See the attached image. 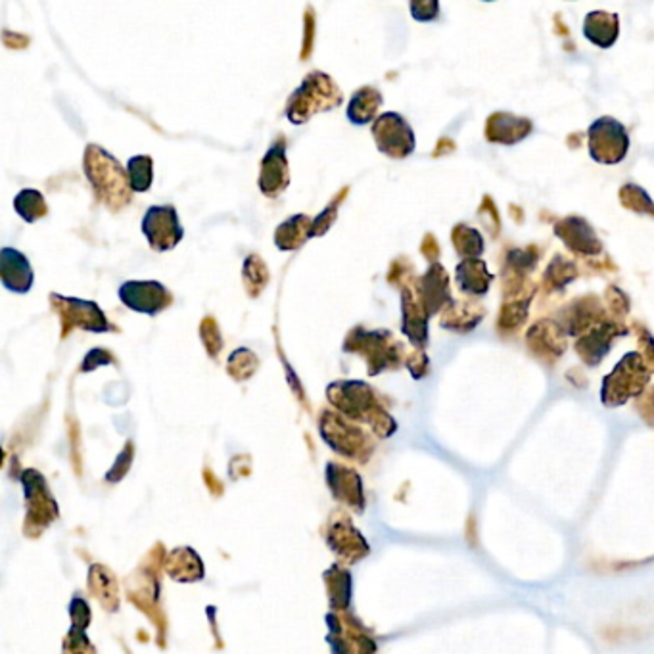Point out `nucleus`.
Segmentation results:
<instances>
[{"instance_id":"obj_1","label":"nucleus","mask_w":654,"mask_h":654,"mask_svg":"<svg viewBox=\"0 0 654 654\" xmlns=\"http://www.w3.org/2000/svg\"><path fill=\"white\" fill-rule=\"evenodd\" d=\"M85 175L97 198L109 212H121L131 202L129 173L123 169L118 159L97 145H89L85 150Z\"/></svg>"},{"instance_id":"obj_2","label":"nucleus","mask_w":654,"mask_h":654,"mask_svg":"<svg viewBox=\"0 0 654 654\" xmlns=\"http://www.w3.org/2000/svg\"><path fill=\"white\" fill-rule=\"evenodd\" d=\"M330 403L349 419L369 422L380 436L393 432V421L376 402L374 390L361 380L332 382L327 390Z\"/></svg>"},{"instance_id":"obj_3","label":"nucleus","mask_w":654,"mask_h":654,"mask_svg":"<svg viewBox=\"0 0 654 654\" xmlns=\"http://www.w3.org/2000/svg\"><path fill=\"white\" fill-rule=\"evenodd\" d=\"M342 102L344 94L334 79L323 71H311L289 99L286 118L294 125H303L318 111L338 108Z\"/></svg>"},{"instance_id":"obj_4","label":"nucleus","mask_w":654,"mask_h":654,"mask_svg":"<svg viewBox=\"0 0 654 654\" xmlns=\"http://www.w3.org/2000/svg\"><path fill=\"white\" fill-rule=\"evenodd\" d=\"M346 352L361 355L369 366V374H380L382 371H393L400 366L407 352L402 342L393 338L388 330H371L366 332L363 327L354 328L347 334L344 342Z\"/></svg>"},{"instance_id":"obj_5","label":"nucleus","mask_w":654,"mask_h":654,"mask_svg":"<svg viewBox=\"0 0 654 654\" xmlns=\"http://www.w3.org/2000/svg\"><path fill=\"white\" fill-rule=\"evenodd\" d=\"M650 369L647 366V363L643 361L641 354L637 352H630L624 355L616 366L614 371L604 376L602 380V403L609 407H616L626 403L630 397L640 395L647 382L650 378Z\"/></svg>"},{"instance_id":"obj_6","label":"nucleus","mask_w":654,"mask_h":654,"mask_svg":"<svg viewBox=\"0 0 654 654\" xmlns=\"http://www.w3.org/2000/svg\"><path fill=\"white\" fill-rule=\"evenodd\" d=\"M51 306L62 321V338H66L73 328H83L87 332H118L111 327L99 303L75 299L60 294H51Z\"/></svg>"},{"instance_id":"obj_7","label":"nucleus","mask_w":654,"mask_h":654,"mask_svg":"<svg viewBox=\"0 0 654 654\" xmlns=\"http://www.w3.org/2000/svg\"><path fill=\"white\" fill-rule=\"evenodd\" d=\"M589 154L599 164L616 166L626 157L630 137L626 127L614 118H599L587 131Z\"/></svg>"},{"instance_id":"obj_8","label":"nucleus","mask_w":654,"mask_h":654,"mask_svg":"<svg viewBox=\"0 0 654 654\" xmlns=\"http://www.w3.org/2000/svg\"><path fill=\"white\" fill-rule=\"evenodd\" d=\"M373 137L382 154L393 159H403L414 152L417 140L407 119L395 111H386L373 123Z\"/></svg>"},{"instance_id":"obj_9","label":"nucleus","mask_w":654,"mask_h":654,"mask_svg":"<svg viewBox=\"0 0 654 654\" xmlns=\"http://www.w3.org/2000/svg\"><path fill=\"white\" fill-rule=\"evenodd\" d=\"M142 232L156 251H167L177 246L185 231L173 205H152L142 219Z\"/></svg>"},{"instance_id":"obj_10","label":"nucleus","mask_w":654,"mask_h":654,"mask_svg":"<svg viewBox=\"0 0 654 654\" xmlns=\"http://www.w3.org/2000/svg\"><path fill=\"white\" fill-rule=\"evenodd\" d=\"M119 299L137 313L157 315L173 303L171 292L157 280H129L119 286Z\"/></svg>"},{"instance_id":"obj_11","label":"nucleus","mask_w":654,"mask_h":654,"mask_svg":"<svg viewBox=\"0 0 654 654\" xmlns=\"http://www.w3.org/2000/svg\"><path fill=\"white\" fill-rule=\"evenodd\" d=\"M260 190L269 198H279L290 185V169L286 159V140L280 137L261 159Z\"/></svg>"},{"instance_id":"obj_12","label":"nucleus","mask_w":654,"mask_h":654,"mask_svg":"<svg viewBox=\"0 0 654 654\" xmlns=\"http://www.w3.org/2000/svg\"><path fill=\"white\" fill-rule=\"evenodd\" d=\"M624 334H628L624 323L604 321L593 328H589L585 334H582V336L576 340V352L585 365L595 366L602 361L606 354H609L612 342L618 336H624Z\"/></svg>"},{"instance_id":"obj_13","label":"nucleus","mask_w":654,"mask_h":654,"mask_svg":"<svg viewBox=\"0 0 654 654\" xmlns=\"http://www.w3.org/2000/svg\"><path fill=\"white\" fill-rule=\"evenodd\" d=\"M606 321V309L597 296H585L576 301H572L570 306L561 313L558 318V325L568 336H582L589 328H593Z\"/></svg>"},{"instance_id":"obj_14","label":"nucleus","mask_w":654,"mask_h":654,"mask_svg":"<svg viewBox=\"0 0 654 654\" xmlns=\"http://www.w3.org/2000/svg\"><path fill=\"white\" fill-rule=\"evenodd\" d=\"M554 234L561 238L564 246L573 253L593 258V255H599L602 251V242L599 241L597 232L583 217L570 215L561 219L556 223Z\"/></svg>"},{"instance_id":"obj_15","label":"nucleus","mask_w":654,"mask_h":654,"mask_svg":"<svg viewBox=\"0 0 654 654\" xmlns=\"http://www.w3.org/2000/svg\"><path fill=\"white\" fill-rule=\"evenodd\" d=\"M414 284H417L419 298L430 317L436 315L438 311H443L453 301L450 294V275L438 261L430 265L424 277H421V280Z\"/></svg>"},{"instance_id":"obj_16","label":"nucleus","mask_w":654,"mask_h":654,"mask_svg":"<svg viewBox=\"0 0 654 654\" xmlns=\"http://www.w3.org/2000/svg\"><path fill=\"white\" fill-rule=\"evenodd\" d=\"M568 334L554 321H539L528 330V347L534 357L544 363H553L563 357Z\"/></svg>"},{"instance_id":"obj_17","label":"nucleus","mask_w":654,"mask_h":654,"mask_svg":"<svg viewBox=\"0 0 654 654\" xmlns=\"http://www.w3.org/2000/svg\"><path fill=\"white\" fill-rule=\"evenodd\" d=\"M0 279H3L6 290L14 294H27L33 289L35 273L22 251L3 248L0 251Z\"/></svg>"},{"instance_id":"obj_18","label":"nucleus","mask_w":654,"mask_h":654,"mask_svg":"<svg viewBox=\"0 0 654 654\" xmlns=\"http://www.w3.org/2000/svg\"><path fill=\"white\" fill-rule=\"evenodd\" d=\"M534 129L530 119L518 118L513 114H493L486 123V138L489 142H499V145H517L524 140Z\"/></svg>"},{"instance_id":"obj_19","label":"nucleus","mask_w":654,"mask_h":654,"mask_svg":"<svg viewBox=\"0 0 654 654\" xmlns=\"http://www.w3.org/2000/svg\"><path fill=\"white\" fill-rule=\"evenodd\" d=\"M484 317H486V309L480 306V303L453 299L450 306L441 311L440 325H441V328L465 334L480 325Z\"/></svg>"},{"instance_id":"obj_20","label":"nucleus","mask_w":654,"mask_h":654,"mask_svg":"<svg viewBox=\"0 0 654 654\" xmlns=\"http://www.w3.org/2000/svg\"><path fill=\"white\" fill-rule=\"evenodd\" d=\"M455 280L462 294L484 296L489 290L493 275L482 260H465L457 265Z\"/></svg>"},{"instance_id":"obj_21","label":"nucleus","mask_w":654,"mask_h":654,"mask_svg":"<svg viewBox=\"0 0 654 654\" xmlns=\"http://www.w3.org/2000/svg\"><path fill=\"white\" fill-rule=\"evenodd\" d=\"M620 33V20L611 12H592L583 22V35L599 49H611Z\"/></svg>"},{"instance_id":"obj_22","label":"nucleus","mask_w":654,"mask_h":654,"mask_svg":"<svg viewBox=\"0 0 654 654\" xmlns=\"http://www.w3.org/2000/svg\"><path fill=\"white\" fill-rule=\"evenodd\" d=\"M313 219L303 213H296L277 227L275 244L282 251H292L301 248L311 238Z\"/></svg>"},{"instance_id":"obj_23","label":"nucleus","mask_w":654,"mask_h":654,"mask_svg":"<svg viewBox=\"0 0 654 654\" xmlns=\"http://www.w3.org/2000/svg\"><path fill=\"white\" fill-rule=\"evenodd\" d=\"M382 102H384V99H382V94L378 89L374 87H361L352 100H349V108H347V119L355 123V125H366L371 123L378 109L382 106Z\"/></svg>"},{"instance_id":"obj_24","label":"nucleus","mask_w":654,"mask_h":654,"mask_svg":"<svg viewBox=\"0 0 654 654\" xmlns=\"http://www.w3.org/2000/svg\"><path fill=\"white\" fill-rule=\"evenodd\" d=\"M451 241L462 260H478L484 253V238L476 229L460 223L451 232Z\"/></svg>"},{"instance_id":"obj_25","label":"nucleus","mask_w":654,"mask_h":654,"mask_svg":"<svg viewBox=\"0 0 654 654\" xmlns=\"http://www.w3.org/2000/svg\"><path fill=\"white\" fill-rule=\"evenodd\" d=\"M14 210L18 212V215L25 223H35V221L43 219L44 215H49V205H46L44 196L39 193V190H33V188H25L18 196H15Z\"/></svg>"},{"instance_id":"obj_26","label":"nucleus","mask_w":654,"mask_h":654,"mask_svg":"<svg viewBox=\"0 0 654 654\" xmlns=\"http://www.w3.org/2000/svg\"><path fill=\"white\" fill-rule=\"evenodd\" d=\"M578 277V269L570 260H566L564 255H554V260L549 263L545 277H544V286L547 292H556L563 290L568 282H572L573 279Z\"/></svg>"},{"instance_id":"obj_27","label":"nucleus","mask_w":654,"mask_h":654,"mask_svg":"<svg viewBox=\"0 0 654 654\" xmlns=\"http://www.w3.org/2000/svg\"><path fill=\"white\" fill-rule=\"evenodd\" d=\"M242 277H244L246 290L251 298H258L265 290V286L269 282V269L260 255L251 253L244 260Z\"/></svg>"},{"instance_id":"obj_28","label":"nucleus","mask_w":654,"mask_h":654,"mask_svg":"<svg viewBox=\"0 0 654 654\" xmlns=\"http://www.w3.org/2000/svg\"><path fill=\"white\" fill-rule=\"evenodd\" d=\"M133 193H147L154 183V162L150 156H135L127 164Z\"/></svg>"},{"instance_id":"obj_29","label":"nucleus","mask_w":654,"mask_h":654,"mask_svg":"<svg viewBox=\"0 0 654 654\" xmlns=\"http://www.w3.org/2000/svg\"><path fill=\"white\" fill-rule=\"evenodd\" d=\"M530 299H532V298L505 299L503 309H501V313H499L498 328H499L501 332H508V330H517L520 325H524V323H526V317H528Z\"/></svg>"},{"instance_id":"obj_30","label":"nucleus","mask_w":654,"mask_h":654,"mask_svg":"<svg viewBox=\"0 0 654 654\" xmlns=\"http://www.w3.org/2000/svg\"><path fill=\"white\" fill-rule=\"evenodd\" d=\"M618 196H620V204L624 205L626 210H630L633 213H643V215L654 217V202L647 194V190H643L641 186L628 183L620 188Z\"/></svg>"},{"instance_id":"obj_31","label":"nucleus","mask_w":654,"mask_h":654,"mask_svg":"<svg viewBox=\"0 0 654 654\" xmlns=\"http://www.w3.org/2000/svg\"><path fill=\"white\" fill-rule=\"evenodd\" d=\"M258 366H260L258 355L246 347L236 349V352L231 354L229 357V374L234 380H248L250 376L255 374V371H258Z\"/></svg>"},{"instance_id":"obj_32","label":"nucleus","mask_w":654,"mask_h":654,"mask_svg":"<svg viewBox=\"0 0 654 654\" xmlns=\"http://www.w3.org/2000/svg\"><path fill=\"white\" fill-rule=\"evenodd\" d=\"M347 194V186L342 190V193L336 196V198H334L328 205H327V210L325 212H321V213H318L315 219H313V229H311V238H315V236H323L332 225H334V221H336V217H338V207H340V204H342V198Z\"/></svg>"},{"instance_id":"obj_33","label":"nucleus","mask_w":654,"mask_h":654,"mask_svg":"<svg viewBox=\"0 0 654 654\" xmlns=\"http://www.w3.org/2000/svg\"><path fill=\"white\" fill-rule=\"evenodd\" d=\"M200 336H202L204 347L207 349L210 357H217L223 347V338H221V332H219L215 318H212V317L204 318L200 325Z\"/></svg>"},{"instance_id":"obj_34","label":"nucleus","mask_w":654,"mask_h":654,"mask_svg":"<svg viewBox=\"0 0 654 654\" xmlns=\"http://www.w3.org/2000/svg\"><path fill=\"white\" fill-rule=\"evenodd\" d=\"M606 308H609V313L612 315L614 321L624 323L630 311V298L620 289H616V286H611V289L606 290Z\"/></svg>"},{"instance_id":"obj_35","label":"nucleus","mask_w":654,"mask_h":654,"mask_svg":"<svg viewBox=\"0 0 654 654\" xmlns=\"http://www.w3.org/2000/svg\"><path fill=\"white\" fill-rule=\"evenodd\" d=\"M405 365L409 366L412 378L426 376L428 369H430L428 357H426V354L422 352V349H412V352H409L407 357H405Z\"/></svg>"},{"instance_id":"obj_36","label":"nucleus","mask_w":654,"mask_h":654,"mask_svg":"<svg viewBox=\"0 0 654 654\" xmlns=\"http://www.w3.org/2000/svg\"><path fill=\"white\" fill-rule=\"evenodd\" d=\"M637 338H640V354L650 373H654V338L645 327H637Z\"/></svg>"},{"instance_id":"obj_37","label":"nucleus","mask_w":654,"mask_h":654,"mask_svg":"<svg viewBox=\"0 0 654 654\" xmlns=\"http://www.w3.org/2000/svg\"><path fill=\"white\" fill-rule=\"evenodd\" d=\"M411 14L417 22H432L438 18L440 5L436 0H430V3H411Z\"/></svg>"},{"instance_id":"obj_38","label":"nucleus","mask_w":654,"mask_h":654,"mask_svg":"<svg viewBox=\"0 0 654 654\" xmlns=\"http://www.w3.org/2000/svg\"><path fill=\"white\" fill-rule=\"evenodd\" d=\"M108 363H114V357H111L109 352H106V349H92V352H89V355L85 357L81 371L87 373V371L97 369L99 365H108Z\"/></svg>"},{"instance_id":"obj_39","label":"nucleus","mask_w":654,"mask_h":654,"mask_svg":"<svg viewBox=\"0 0 654 654\" xmlns=\"http://www.w3.org/2000/svg\"><path fill=\"white\" fill-rule=\"evenodd\" d=\"M421 251L424 253L426 260L436 263L438 255H440V246H438L436 238H434L432 234H426V236H424V242H422V246H421Z\"/></svg>"},{"instance_id":"obj_40","label":"nucleus","mask_w":654,"mask_h":654,"mask_svg":"<svg viewBox=\"0 0 654 654\" xmlns=\"http://www.w3.org/2000/svg\"><path fill=\"white\" fill-rule=\"evenodd\" d=\"M641 411H643V417L654 424V386L645 393V397L641 400Z\"/></svg>"}]
</instances>
